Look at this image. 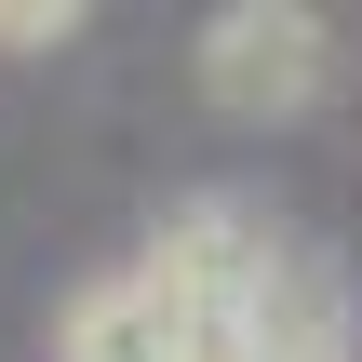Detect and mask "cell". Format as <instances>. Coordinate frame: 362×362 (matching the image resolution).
Masks as SVG:
<instances>
[{
    "mask_svg": "<svg viewBox=\"0 0 362 362\" xmlns=\"http://www.w3.org/2000/svg\"><path fill=\"white\" fill-rule=\"evenodd\" d=\"M202 94H215L228 121H296V107L322 94V13H296V0H228V13L202 27Z\"/></svg>",
    "mask_w": 362,
    "mask_h": 362,
    "instance_id": "obj_1",
    "label": "cell"
},
{
    "mask_svg": "<svg viewBox=\"0 0 362 362\" xmlns=\"http://www.w3.org/2000/svg\"><path fill=\"white\" fill-rule=\"evenodd\" d=\"M202 349H215V322H202V309H188L148 255L67 309V362H202Z\"/></svg>",
    "mask_w": 362,
    "mask_h": 362,
    "instance_id": "obj_2",
    "label": "cell"
},
{
    "mask_svg": "<svg viewBox=\"0 0 362 362\" xmlns=\"http://www.w3.org/2000/svg\"><path fill=\"white\" fill-rule=\"evenodd\" d=\"M54 40H81L67 0H0V54H54Z\"/></svg>",
    "mask_w": 362,
    "mask_h": 362,
    "instance_id": "obj_3",
    "label": "cell"
},
{
    "mask_svg": "<svg viewBox=\"0 0 362 362\" xmlns=\"http://www.w3.org/2000/svg\"><path fill=\"white\" fill-rule=\"evenodd\" d=\"M202 362H255V349H242V336H215V349H202Z\"/></svg>",
    "mask_w": 362,
    "mask_h": 362,
    "instance_id": "obj_4",
    "label": "cell"
},
{
    "mask_svg": "<svg viewBox=\"0 0 362 362\" xmlns=\"http://www.w3.org/2000/svg\"><path fill=\"white\" fill-rule=\"evenodd\" d=\"M336 362H362V349H336Z\"/></svg>",
    "mask_w": 362,
    "mask_h": 362,
    "instance_id": "obj_5",
    "label": "cell"
}]
</instances>
